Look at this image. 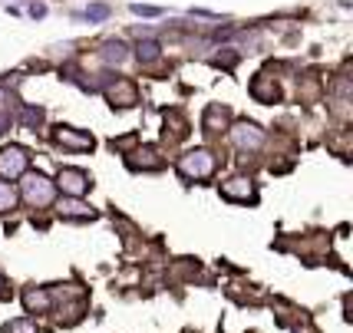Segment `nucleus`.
I'll use <instances>...</instances> for the list:
<instances>
[{"label": "nucleus", "instance_id": "f257e3e1", "mask_svg": "<svg viewBox=\"0 0 353 333\" xmlns=\"http://www.w3.org/2000/svg\"><path fill=\"white\" fill-rule=\"evenodd\" d=\"M179 172H182L185 179H208L215 172V155L208 149L188 152V155H182V162H179Z\"/></svg>", "mask_w": 353, "mask_h": 333}, {"label": "nucleus", "instance_id": "f03ea898", "mask_svg": "<svg viewBox=\"0 0 353 333\" xmlns=\"http://www.w3.org/2000/svg\"><path fill=\"white\" fill-rule=\"evenodd\" d=\"M23 198H27V205H33V208H43V205L53 201V182L46 175H40V172H33V175L23 179Z\"/></svg>", "mask_w": 353, "mask_h": 333}, {"label": "nucleus", "instance_id": "7ed1b4c3", "mask_svg": "<svg viewBox=\"0 0 353 333\" xmlns=\"http://www.w3.org/2000/svg\"><path fill=\"white\" fill-rule=\"evenodd\" d=\"M27 162H30V155L20 149V145L0 149V175H3V179H17V175H23V172H27Z\"/></svg>", "mask_w": 353, "mask_h": 333}, {"label": "nucleus", "instance_id": "20e7f679", "mask_svg": "<svg viewBox=\"0 0 353 333\" xmlns=\"http://www.w3.org/2000/svg\"><path fill=\"white\" fill-rule=\"evenodd\" d=\"M231 139H234L238 149H245V152H258L264 145V132L254 122H238V125L231 129Z\"/></svg>", "mask_w": 353, "mask_h": 333}, {"label": "nucleus", "instance_id": "39448f33", "mask_svg": "<svg viewBox=\"0 0 353 333\" xmlns=\"http://www.w3.org/2000/svg\"><path fill=\"white\" fill-rule=\"evenodd\" d=\"M57 185H60L70 198H79L83 192H90V175H86V172H79V168H60Z\"/></svg>", "mask_w": 353, "mask_h": 333}, {"label": "nucleus", "instance_id": "423d86ee", "mask_svg": "<svg viewBox=\"0 0 353 333\" xmlns=\"http://www.w3.org/2000/svg\"><path fill=\"white\" fill-rule=\"evenodd\" d=\"M53 139L60 142V145H66V149L73 152H90L96 142H92V136H86V132H77V129H66V125H60L57 132H53Z\"/></svg>", "mask_w": 353, "mask_h": 333}, {"label": "nucleus", "instance_id": "0eeeda50", "mask_svg": "<svg viewBox=\"0 0 353 333\" xmlns=\"http://www.w3.org/2000/svg\"><path fill=\"white\" fill-rule=\"evenodd\" d=\"M221 195L231 198V201H248V198H254V185L248 179H231V182L221 185Z\"/></svg>", "mask_w": 353, "mask_h": 333}, {"label": "nucleus", "instance_id": "6e6552de", "mask_svg": "<svg viewBox=\"0 0 353 333\" xmlns=\"http://www.w3.org/2000/svg\"><path fill=\"white\" fill-rule=\"evenodd\" d=\"M23 307H27L30 314H46V310H50V294L30 287L27 294H23Z\"/></svg>", "mask_w": 353, "mask_h": 333}, {"label": "nucleus", "instance_id": "1a4fd4ad", "mask_svg": "<svg viewBox=\"0 0 353 333\" xmlns=\"http://www.w3.org/2000/svg\"><path fill=\"white\" fill-rule=\"evenodd\" d=\"M251 96H254V99H261V103H274L277 86L274 83H268V76H258V79L251 83Z\"/></svg>", "mask_w": 353, "mask_h": 333}, {"label": "nucleus", "instance_id": "9d476101", "mask_svg": "<svg viewBox=\"0 0 353 333\" xmlns=\"http://www.w3.org/2000/svg\"><path fill=\"white\" fill-rule=\"evenodd\" d=\"M60 214L63 218H92V208L83 205L79 198H66V201H60Z\"/></svg>", "mask_w": 353, "mask_h": 333}, {"label": "nucleus", "instance_id": "9b49d317", "mask_svg": "<svg viewBox=\"0 0 353 333\" xmlns=\"http://www.w3.org/2000/svg\"><path fill=\"white\" fill-rule=\"evenodd\" d=\"M109 99H112V106H132L136 103V86L132 83H119L116 90H109Z\"/></svg>", "mask_w": 353, "mask_h": 333}, {"label": "nucleus", "instance_id": "f8f14e48", "mask_svg": "<svg viewBox=\"0 0 353 333\" xmlns=\"http://www.w3.org/2000/svg\"><path fill=\"white\" fill-rule=\"evenodd\" d=\"M225 122H228V109H221V106H212L208 112H205V129L208 132H215V129H225Z\"/></svg>", "mask_w": 353, "mask_h": 333}, {"label": "nucleus", "instance_id": "ddd939ff", "mask_svg": "<svg viewBox=\"0 0 353 333\" xmlns=\"http://www.w3.org/2000/svg\"><path fill=\"white\" fill-rule=\"evenodd\" d=\"M132 168H159L162 165V159H155V149H139L132 152Z\"/></svg>", "mask_w": 353, "mask_h": 333}, {"label": "nucleus", "instance_id": "4468645a", "mask_svg": "<svg viewBox=\"0 0 353 333\" xmlns=\"http://www.w3.org/2000/svg\"><path fill=\"white\" fill-rule=\"evenodd\" d=\"M136 57H139L142 63L159 60V43H155V40H142V43L136 46Z\"/></svg>", "mask_w": 353, "mask_h": 333}, {"label": "nucleus", "instance_id": "2eb2a0df", "mask_svg": "<svg viewBox=\"0 0 353 333\" xmlns=\"http://www.w3.org/2000/svg\"><path fill=\"white\" fill-rule=\"evenodd\" d=\"M17 208V192L7 182H0V212H14Z\"/></svg>", "mask_w": 353, "mask_h": 333}, {"label": "nucleus", "instance_id": "dca6fc26", "mask_svg": "<svg viewBox=\"0 0 353 333\" xmlns=\"http://www.w3.org/2000/svg\"><path fill=\"white\" fill-rule=\"evenodd\" d=\"M103 57H106L109 63H123V60H125V43H119V40H112V43H106V50H103Z\"/></svg>", "mask_w": 353, "mask_h": 333}, {"label": "nucleus", "instance_id": "f3484780", "mask_svg": "<svg viewBox=\"0 0 353 333\" xmlns=\"http://www.w3.org/2000/svg\"><path fill=\"white\" fill-rule=\"evenodd\" d=\"M3 333H37V330H33L30 320H14V323L3 327Z\"/></svg>", "mask_w": 353, "mask_h": 333}, {"label": "nucleus", "instance_id": "a211bd4d", "mask_svg": "<svg viewBox=\"0 0 353 333\" xmlns=\"http://www.w3.org/2000/svg\"><path fill=\"white\" fill-rule=\"evenodd\" d=\"M86 17H90V20H106L109 7L106 3H90V7H86Z\"/></svg>", "mask_w": 353, "mask_h": 333}, {"label": "nucleus", "instance_id": "6ab92c4d", "mask_svg": "<svg viewBox=\"0 0 353 333\" xmlns=\"http://www.w3.org/2000/svg\"><path fill=\"white\" fill-rule=\"evenodd\" d=\"M132 14H139V17H159L162 10H159V7H149V3H132Z\"/></svg>", "mask_w": 353, "mask_h": 333}, {"label": "nucleus", "instance_id": "aec40b11", "mask_svg": "<svg viewBox=\"0 0 353 333\" xmlns=\"http://www.w3.org/2000/svg\"><path fill=\"white\" fill-rule=\"evenodd\" d=\"M40 119H43V109H27V112H23V122H27V125H37Z\"/></svg>", "mask_w": 353, "mask_h": 333}, {"label": "nucleus", "instance_id": "412c9836", "mask_svg": "<svg viewBox=\"0 0 353 333\" xmlns=\"http://www.w3.org/2000/svg\"><path fill=\"white\" fill-rule=\"evenodd\" d=\"M7 125H10V122H7V116H0V132H3Z\"/></svg>", "mask_w": 353, "mask_h": 333}, {"label": "nucleus", "instance_id": "4be33fe9", "mask_svg": "<svg viewBox=\"0 0 353 333\" xmlns=\"http://www.w3.org/2000/svg\"><path fill=\"white\" fill-rule=\"evenodd\" d=\"M0 287H3V277H0Z\"/></svg>", "mask_w": 353, "mask_h": 333}]
</instances>
